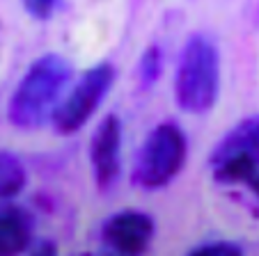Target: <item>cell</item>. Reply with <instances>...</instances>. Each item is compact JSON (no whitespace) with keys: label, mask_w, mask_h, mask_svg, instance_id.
<instances>
[{"label":"cell","mask_w":259,"mask_h":256,"mask_svg":"<svg viewBox=\"0 0 259 256\" xmlns=\"http://www.w3.org/2000/svg\"><path fill=\"white\" fill-rule=\"evenodd\" d=\"M60 0H23L25 10L34 16V19H49L51 14L55 12Z\"/></svg>","instance_id":"7c38bea8"},{"label":"cell","mask_w":259,"mask_h":256,"mask_svg":"<svg viewBox=\"0 0 259 256\" xmlns=\"http://www.w3.org/2000/svg\"><path fill=\"white\" fill-rule=\"evenodd\" d=\"M73 256H115V254H110V251H106V254H97V251H80V254H73Z\"/></svg>","instance_id":"9a60e30c"},{"label":"cell","mask_w":259,"mask_h":256,"mask_svg":"<svg viewBox=\"0 0 259 256\" xmlns=\"http://www.w3.org/2000/svg\"><path fill=\"white\" fill-rule=\"evenodd\" d=\"M71 82V64L58 53H46L34 60L7 106L10 124L21 131H34L51 121L64 89Z\"/></svg>","instance_id":"6da1fadb"},{"label":"cell","mask_w":259,"mask_h":256,"mask_svg":"<svg viewBox=\"0 0 259 256\" xmlns=\"http://www.w3.org/2000/svg\"><path fill=\"white\" fill-rule=\"evenodd\" d=\"M115 82V69L110 64H99V67L85 71L78 78V82L64 94L62 101L58 103L51 124L58 135H73L78 133L92 115L99 110L106 94L110 92Z\"/></svg>","instance_id":"5b68a950"},{"label":"cell","mask_w":259,"mask_h":256,"mask_svg":"<svg viewBox=\"0 0 259 256\" xmlns=\"http://www.w3.org/2000/svg\"><path fill=\"white\" fill-rule=\"evenodd\" d=\"M34 238V218L23 206H0V256H21Z\"/></svg>","instance_id":"ba28073f"},{"label":"cell","mask_w":259,"mask_h":256,"mask_svg":"<svg viewBox=\"0 0 259 256\" xmlns=\"http://www.w3.org/2000/svg\"><path fill=\"white\" fill-rule=\"evenodd\" d=\"M28 256H58V242L51 238H39L34 245H30Z\"/></svg>","instance_id":"4fadbf2b"},{"label":"cell","mask_w":259,"mask_h":256,"mask_svg":"<svg viewBox=\"0 0 259 256\" xmlns=\"http://www.w3.org/2000/svg\"><path fill=\"white\" fill-rule=\"evenodd\" d=\"M25 183H28V172L21 158L10 151H0V201L21 194Z\"/></svg>","instance_id":"9c48e42d"},{"label":"cell","mask_w":259,"mask_h":256,"mask_svg":"<svg viewBox=\"0 0 259 256\" xmlns=\"http://www.w3.org/2000/svg\"><path fill=\"white\" fill-rule=\"evenodd\" d=\"M188 158V137L177 121H163L140 144L133 160L131 181L136 188L156 192L179 176Z\"/></svg>","instance_id":"7a4b0ae2"},{"label":"cell","mask_w":259,"mask_h":256,"mask_svg":"<svg viewBox=\"0 0 259 256\" xmlns=\"http://www.w3.org/2000/svg\"><path fill=\"white\" fill-rule=\"evenodd\" d=\"M220 60L218 50L206 37L193 34L181 50L175 76V96L181 110L202 115L218 98Z\"/></svg>","instance_id":"3957f363"},{"label":"cell","mask_w":259,"mask_h":256,"mask_svg":"<svg viewBox=\"0 0 259 256\" xmlns=\"http://www.w3.org/2000/svg\"><path fill=\"white\" fill-rule=\"evenodd\" d=\"M245 185H248V188H250V190H252V192H254V197L259 199V174H254L252 179H250V181H248V183H245Z\"/></svg>","instance_id":"5bb4252c"},{"label":"cell","mask_w":259,"mask_h":256,"mask_svg":"<svg viewBox=\"0 0 259 256\" xmlns=\"http://www.w3.org/2000/svg\"><path fill=\"white\" fill-rule=\"evenodd\" d=\"M209 165L220 185H245L259 174V115L236 124L215 144Z\"/></svg>","instance_id":"277c9868"},{"label":"cell","mask_w":259,"mask_h":256,"mask_svg":"<svg viewBox=\"0 0 259 256\" xmlns=\"http://www.w3.org/2000/svg\"><path fill=\"white\" fill-rule=\"evenodd\" d=\"M186 256H245L243 247H239L236 242L230 240H211L204 245H197L195 249H191Z\"/></svg>","instance_id":"30bf717a"},{"label":"cell","mask_w":259,"mask_h":256,"mask_svg":"<svg viewBox=\"0 0 259 256\" xmlns=\"http://www.w3.org/2000/svg\"><path fill=\"white\" fill-rule=\"evenodd\" d=\"M161 73V55H158V48H149L142 58V69H140V76L145 85H152L154 80L158 78Z\"/></svg>","instance_id":"8fae6325"},{"label":"cell","mask_w":259,"mask_h":256,"mask_svg":"<svg viewBox=\"0 0 259 256\" xmlns=\"http://www.w3.org/2000/svg\"><path fill=\"white\" fill-rule=\"evenodd\" d=\"M90 167L101 192H113L122 179V121L106 115L90 137Z\"/></svg>","instance_id":"52a82bcc"},{"label":"cell","mask_w":259,"mask_h":256,"mask_svg":"<svg viewBox=\"0 0 259 256\" xmlns=\"http://www.w3.org/2000/svg\"><path fill=\"white\" fill-rule=\"evenodd\" d=\"M156 236L154 218L145 211L124 208L101 224V242L115 256H145Z\"/></svg>","instance_id":"8992f818"}]
</instances>
